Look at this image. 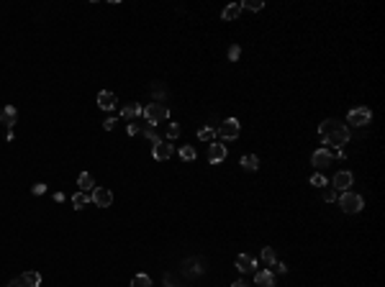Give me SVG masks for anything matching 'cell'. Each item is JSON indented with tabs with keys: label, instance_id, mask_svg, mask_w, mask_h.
I'll list each match as a JSON object with an SVG mask.
<instances>
[{
	"label": "cell",
	"instance_id": "31",
	"mask_svg": "<svg viewBox=\"0 0 385 287\" xmlns=\"http://www.w3.org/2000/svg\"><path fill=\"white\" fill-rule=\"evenodd\" d=\"M239 54H241V49H239L236 44H234V47L229 49V59H231V62H236V59H239Z\"/></svg>",
	"mask_w": 385,
	"mask_h": 287
},
{
	"label": "cell",
	"instance_id": "7",
	"mask_svg": "<svg viewBox=\"0 0 385 287\" xmlns=\"http://www.w3.org/2000/svg\"><path fill=\"white\" fill-rule=\"evenodd\" d=\"M90 200L95 205H100V208H108V205H113V192L105 190V187H95V190L90 192Z\"/></svg>",
	"mask_w": 385,
	"mask_h": 287
},
{
	"label": "cell",
	"instance_id": "15",
	"mask_svg": "<svg viewBox=\"0 0 385 287\" xmlns=\"http://www.w3.org/2000/svg\"><path fill=\"white\" fill-rule=\"evenodd\" d=\"M141 111H144V108H141L139 103H126V105L121 108V118L134 121V118H139V115H141Z\"/></svg>",
	"mask_w": 385,
	"mask_h": 287
},
{
	"label": "cell",
	"instance_id": "21",
	"mask_svg": "<svg viewBox=\"0 0 385 287\" xmlns=\"http://www.w3.org/2000/svg\"><path fill=\"white\" fill-rule=\"evenodd\" d=\"M259 259H262V264H265V267H272V264L277 262L275 249H272V246H265V249H262V254H259Z\"/></svg>",
	"mask_w": 385,
	"mask_h": 287
},
{
	"label": "cell",
	"instance_id": "32",
	"mask_svg": "<svg viewBox=\"0 0 385 287\" xmlns=\"http://www.w3.org/2000/svg\"><path fill=\"white\" fill-rule=\"evenodd\" d=\"M136 133H141V126L139 123H129V136H136Z\"/></svg>",
	"mask_w": 385,
	"mask_h": 287
},
{
	"label": "cell",
	"instance_id": "5",
	"mask_svg": "<svg viewBox=\"0 0 385 287\" xmlns=\"http://www.w3.org/2000/svg\"><path fill=\"white\" fill-rule=\"evenodd\" d=\"M349 126H370V121H372V113H370V108H365V105H360V108H352L349 111Z\"/></svg>",
	"mask_w": 385,
	"mask_h": 287
},
{
	"label": "cell",
	"instance_id": "26",
	"mask_svg": "<svg viewBox=\"0 0 385 287\" xmlns=\"http://www.w3.org/2000/svg\"><path fill=\"white\" fill-rule=\"evenodd\" d=\"M198 139H201V141H211V139H216V128H211V126H203V128L198 131Z\"/></svg>",
	"mask_w": 385,
	"mask_h": 287
},
{
	"label": "cell",
	"instance_id": "13",
	"mask_svg": "<svg viewBox=\"0 0 385 287\" xmlns=\"http://www.w3.org/2000/svg\"><path fill=\"white\" fill-rule=\"evenodd\" d=\"M226 146H223V144H211V149H208V161L211 164H218V161H223L226 159Z\"/></svg>",
	"mask_w": 385,
	"mask_h": 287
},
{
	"label": "cell",
	"instance_id": "17",
	"mask_svg": "<svg viewBox=\"0 0 385 287\" xmlns=\"http://www.w3.org/2000/svg\"><path fill=\"white\" fill-rule=\"evenodd\" d=\"M77 187H80V192H93V190H95L93 175H90V172H83V175L77 177Z\"/></svg>",
	"mask_w": 385,
	"mask_h": 287
},
{
	"label": "cell",
	"instance_id": "16",
	"mask_svg": "<svg viewBox=\"0 0 385 287\" xmlns=\"http://www.w3.org/2000/svg\"><path fill=\"white\" fill-rule=\"evenodd\" d=\"M236 269H239V272H254L257 262H254L249 254H239V256H236Z\"/></svg>",
	"mask_w": 385,
	"mask_h": 287
},
{
	"label": "cell",
	"instance_id": "25",
	"mask_svg": "<svg viewBox=\"0 0 385 287\" xmlns=\"http://www.w3.org/2000/svg\"><path fill=\"white\" fill-rule=\"evenodd\" d=\"M262 8H265L262 0H244V3H241V11H254L257 13V11H262Z\"/></svg>",
	"mask_w": 385,
	"mask_h": 287
},
{
	"label": "cell",
	"instance_id": "9",
	"mask_svg": "<svg viewBox=\"0 0 385 287\" xmlns=\"http://www.w3.org/2000/svg\"><path fill=\"white\" fill-rule=\"evenodd\" d=\"M203 272H205V259L193 256V259H187V262H185V274L187 277H198Z\"/></svg>",
	"mask_w": 385,
	"mask_h": 287
},
{
	"label": "cell",
	"instance_id": "30",
	"mask_svg": "<svg viewBox=\"0 0 385 287\" xmlns=\"http://www.w3.org/2000/svg\"><path fill=\"white\" fill-rule=\"evenodd\" d=\"M31 192H33V195H44V192H47V185H44V182H36V185L31 187Z\"/></svg>",
	"mask_w": 385,
	"mask_h": 287
},
{
	"label": "cell",
	"instance_id": "3",
	"mask_svg": "<svg viewBox=\"0 0 385 287\" xmlns=\"http://www.w3.org/2000/svg\"><path fill=\"white\" fill-rule=\"evenodd\" d=\"M362 205H365V200H362V195H357V192H342L339 195V208H342L347 215L360 213Z\"/></svg>",
	"mask_w": 385,
	"mask_h": 287
},
{
	"label": "cell",
	"instance_id": "23",
	"mask_svg": "<svg viewBox=\"0 0 385 287\" xmlns=\"http://www.w3.org/2000/svg\"><path fill=\"white\" fill-rule=\"evenodd\" d=\"M131 287H151V277L141 272V274H136V277L131 280Z\"/></svg>",
	"mask_w": 385,
	"mask_h": 287
},
{
	"label": "cell",
	"instance_id": "19",
	"mask_svg": "<svg viewBox=\"0 0 385 287\" xmlns=\"http://www.w3.org/2000/svg\"><path fill=\"white\" fill-rule=\"evenodd\" d=\"M239 13H241V3H231V5H226L221 11V18H223V21H236Z\"/></svg>",
	"mask_w": 385,
	"mask_h": 287
},
{
	"label": "cell",
	"instance_id": "33",
	"mask_svg": "<svg viewBox=\"0 0 385 287\" xmlns=\"http://www.w3.org/2000/svg\"><path fill=\"white\" fill-rule=\"evenodd\" d=\"M116 123H118L116 118H108V121L103 123V128H105V131H113V128H116Z\"/></svg>",
	"mask_w": 385,
	"mask_h": 287
},
{
	"label": "cell",
	"instance_id": "20",
	"mask_svg": "<svg viewBox=\"0 0 385 287\" xmlns=\"http://www.w3.org/2000/svg\"><path fill=\"white\" fill-rule=\"evenodd\" d=\"M239 164L244 167L247 172H257V167H259V157H257V154H244Z\"/></svg>",
	"mask_w": 385,
	"mask_h": 287
},
{
	"label": "cell",
	"instance_id": "8",
	"mask_svg": "<svg viewBox=\"0 0 385 287\" xmlns=\"http://www.w3.org/2000/svg\"><path fill=\"white\" fill-rule=\"evenodd\" d=\"M331 159H334V157H331L329 149H316V151L311 154V164L316 167V169H324V167L331 164Z\"/></svg>",
	"mask_w": 385,
	"mask_h": 287
},
{
	"label": "cell",
	"instance_id": "14",
	"mask_svg": "<svg viewBox=\"0 0 385 287\" xmlns=\"http://www.w3.org/2000/svg\"><path fill=\"white\" fill-rule=\"evenodd\" d=\"M254 282L259 287H275V274L270 269H259V272H254Z\"/></svg>",
	"mask_w": 385,
	"mask_h": 287
},
{
	"label": "cell",
	"instance_id": "28",
	"mask_svg": "<svg viewBox=\"0 0 385 287\" xmlns=\"http://www.w3.org/2000/svg\"><path fill=\"white\" fill-rule=\"evenodd\" d=\"M321 192H324V200H326V203L336 200V190H334V187H329V185H326V187H321Z\"/></svg>",
	"mask_w": 385,
	"mask_h": 287
},
{
	"label": "cell",
	"instance_id": "22",
	"mask_svg": "<svg viewBox=\"0 0 385 287\" xmlns=\"http://www.w3.org/2000/svg\"><path fill=\"white\" fill-rule=\"evenodd\" d=\"M87 203H90V195H87V192H75V195H72V208L83 210Z\"/></svg>",
	"mask_w": 385,
	"mask_h": 287
},
{
	"label": "cell",
	"instance_id": "24",
	"mask_svg": "<svg viewBox=\"0 0 385 287\" xmlns=\"http://www.w3.org/2000/svg\"><path fill=\"white\" fill-rule=\"evenodd\" d=\"M180 157H183V161H193L198 154H195V149L190 146V144H183V146H180Z\"/></svg>",
	"mask_w": 385,
	"mask_h": 287
},
{
	"label": "cell",
	"instance_id": "11",
	"mask_svg": "<svg viewBox=\"0 0 385 287\" xmlns=\"http://www.w3.org/2000/svg\"><path fill=\"white\" fill-rule=\"evenodd\" d=\"M116 103H118V97H116V93H111V90L98 93V108H103V111H113Z\"/></svg>",
	"mask_w": 385,
	"mask_h": 287
},
{
	"label": "cell",
	"instance_id": "4",
	"mask_svg": "<svg viewBox=\"0 0 385 287\" xmlns=\"http://www.w3.org/2000/svg\"><path fill=\"white\" fill-rule=\"evenodd\" d=\"M239 133H241L239 121H236V118H226V121H223V123L218 126L216 136H221L223 141H234V139H239Z\"/></svg>",
	"mask_w": 385,
	"mask_h": 287
},
{
	"label": "cell",
	"instance_id": "35",
	"mask_svg": "<svg viewBox=\"0 0 385 287\" xmlns=\"http://www.w3.org/2000/svg\"><path fill=\"white\" fill-rule=\"evenodd\" d=\"M231 287H247V282H244V280H236V282L231 285Z\"/></svg>",
	"mask_w": 385,
	"mask_h": 287
},
{
	"label": "cell",
	"instance_id": "6",
	"mask_svg": "<svg viewBox=\"0 0 385 287\" xmlns=\"http://www.w3.org/2000/svg\"><path fill=\"white\" fill-rule=\"evenodd\" d=\"M352 185H354V177H352V172H347V169H339L334 175V179H331V187L339 190V192H349Z\"/></svg>",
	"mask_w": 385,
	"mask_h": 287
},
{
	"label": "cell",
	"instance_id": "1",
	"mask_svg": "<svg viewBox=\"0 0 385 287\" xmlns=\"http://www.w3.org/2000/svg\"><path fill=\"white\" fill-rule=\"evenodd\" d=\"M318 133L324 139L326 146L324 149H344L349 144V128L344 123H339L336 118H329L318 126Z\"/></svg>",
	"mask_w": 385,
	"mask_h": 287
},
{
	"label": "cell",
	"instance_id": "29",
	"mask_svg": "<svg viewBox=\"0 0 385 287\" xmlns=\"http://www.w3.org/2000/svg\"><path fill=\"white\" fill-rule=\"evenodd\" d=\"M311 185H313V187H318V190H321V187H326L329 182H326V177H324V175H313V177H311Z\"/></svg>",
	"mask_w": 385,
	"mask_h": 287
},
{
	"label": "cell",
	"instance_id": "34",
	"mask_svg": "<svg viewBox=\"0 0 385 287\" xmlns=\"http://www.w3.org/2000/svg\"><path fill=\"white\" fill-rule=\"evenodd\" d=\"M272 267H275V269H277V272H280V274H285V272H288V264H280V262H275Z\"/></svg>",
	"mask_w": 385,
	"mask_h": 287
},
{
	"label": "cell",
	"instance_id": "2",
	"mask_svg": "<svg viewBox=\"0 0 385 287\" xmlns=\"http://www.w3.org/2000/svg\"><path fill=\"white\" fill-rule=\"evenodd\" d=\"M141 115L147 118L149 126H159V123H165L169 118V108L165 103H149V105H144Z\"/></svg>",
	"mask_w": 385,
	"mask_h": 287
},
{
	"label": "cell",
	"instance_id": "27",
	"mask_svg": "<svg viewBox=\"0 0 385 287\" xmlns=\"http://www.w3.org/2000/svg\"><path fill=\"white\" fill-rule=\"evenodd\" d=\"M177 136H180V126H177V123H169V126H167V139L175 141Z\"/></svg>",
	"mask_w": 385,
	"mask_h": 287
},
{
	"label": "cell",
	"instance_id": "10",
	"mask_svg": "<svg viewBox=\"0 0 385 287\" xmlns=\"http://www.w3.org/2000/svg\"><path fill=\"white\" fill-rule=\"evenodd\" d=\"M16 287H41V274L39 272H23L18 280H16Z\"/></svg>",
	"mask_w": 385,
	"mask_h": 287
},
{
	"label": "cell",
	"instance_id": "12",
	"mask_svg": "<svg viewBox=\"0 0 385 287\" xmlns=\"http://www.w3.org/2000/svg\"><path fill=\"white\" fill-rule=\"evenodd\" d=\"M172 151H175V149H172V144H167V141L162 139L159 144H154L151 154H154V159H157V161H165V159H169V157H172Z\"/></svg>",
	"mask_w": 385,
	"mask_h": 287
},
{
	"label": "cell",
	"instance_id": "18",
	"mask_svg": "<svg viewBox=\"0 0 385 287\" xmlns=\"http://www.w3.org/2000/svg\"><path fill=\"white\" fill-rule=\"evenodd\" d=\"M16 121H18V111H16L13 105H5L3 111H0V123H5V126H13Z\"/></svg>",
	"mask_w": 385,
	"mask_h": 287
}]
</instances>
